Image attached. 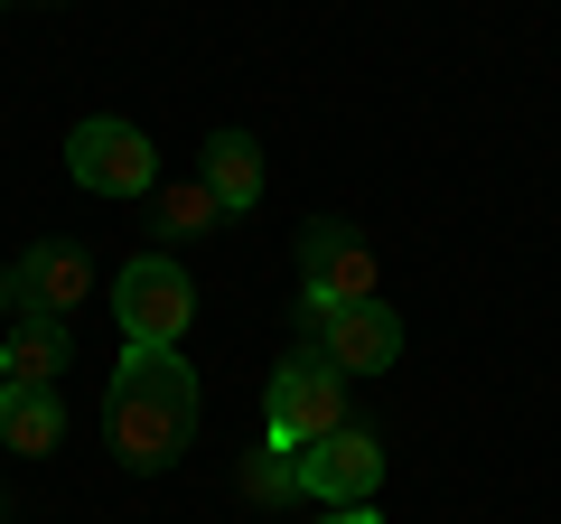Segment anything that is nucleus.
Here are the masks:
<instances>
[{
  "label": "nucleus",
  "instance_id": "1",
  "mask_svg": "<svg viewBox=\"0 0 561 524\" xmlns=\"http://www.w3.org/2000/svg\"><path fill=\"white\" fill-rule=\"evenodd\" d=\"M197 412H206V384L179 346H122L113 394H103V431H113V459L131 478L179 468L187 441H197Z\"/></svg>",
  "mask_w": 561,
  "mask_h": 524
},
{
  "label": "nucleus",
  "instance_id": "2",
  "mask_svg": "<svg viewBox=\"0 0 561 524\" xmlns=\"http://www.w3.org/2000/svg\"><path fill=\"white\" fill-rule=\"evenodd\" d=\"M262 431L290 441V449L346 431V375L319 356V346H290V356L272 365V384H262Z\"/></svg>",
  "mask_w": 561,
  "mask_h": 524
},
{
  "label": "nucleus",
  "instance_id": "3",
  "mask_svg": "<svg viewBox=\"0 0 561 524\" xmlns=\"http://www.w3.org/2000/svg\"><path fill=\"white\" fill-rule=\"evenodd\" d=\"M113 319L122 346H179L197 328V282L179 272V253H131L113 272Z\"/></svg>",
  "mask_w": 561,
  "mask_h": 524
},
{
  "label": "nucleus",
  "instance_id": "4",
  "mask_svg": "<svg viewBox=\"0 0 561 524\" xmlns=\"http://www.w3.org/2000/svg\"><path fill=\"white\" fill-rule=\"evenodd\" d=\"M66 179L84 187V197H150L160 187V150H150V132L140 122H122V113H94V122H76L66 132Z\"/></svg>",
  "mask_w": 561,
  "mask_h": 524
},
{
  "label": "nucleus",
  "instance_id": "5",
  "mask_svg": "<svg viewBox=\"0 0 561 524\" xmlns=\"http://www.w3.org/2000/svg\"><path fill=\"white\" fill-rule=\"evenodd\" d=\"M346 300H375V253L356 243V225L319 216L300 235V328H319L328 309H346Z\"/></svg>",
  "mask_w": 561,
  "mask_h": 524
},
{
  "label": "nucleus",
  "instance_id": "6",
  "mask_svg": "<svg viewBox=\"0 0 561 524\" xmlns=\"http://www.w3.org/2000/svg\"><path fill=\"white\" fill-rule=\"evenodd\" d=\"M94 300V253L84 243H28L20 262H10V309L20 319H76V309Z\"/></svg>",
  "mask_w": 561,
  "mask_h": 524
},
{
  "label": "nucleus",
  "instance_id": "7",
  "mask_svg": "<svg viewBox=\"0 0 561 524\" xmlns=\"http://www.w3.org/2000/svg\"><path fill=\"white\" fill-rule=\"evenodd\" d=\"M375 487H383V441L365 422H346V431H328V441L300 449V497H319V505H375Z\"/></svg>",
  "mask_w": 561,
  "mask_h": 524
},
{
  "label": "nucleus",
  "instance_id": "8",
  "mask_svg": "<svg viewBox=\"0 0 561 524\" xmlns=\"http://www.w3.org/2000/svg\"><path fill=\"white\" fill-rule=\"evenodd\" d=\"M300 346H319L337 375H383V365L402 356V319L383 300H346V309H328L319 328H300Z\"/></svg>",
  "mask_w": 561,
  "mask_h": 524
},
{
  "label": "nucleus",
  "instance_id": "9",
  "mask_svg": "<svg viewBox=\"0 0 561 524\" xmlns=\"http://www.w3.org/2000/svg\"><path fill=\"white\" fill-rule=\"evenodd\" d=\"M66 356H76L66 319H20L10 338H0V375H10V394H57Z\"/></svg>",
  "mask_w": 561,
  "mask_h": 524
},
{
  "label": "nucleus",
  "instance_id": "10",
  "mask_svg": "<svg viewBox=\"0 0 561 524\" xmlns=\"http://www.w3.org/2000/svg\"><path fill=\"white\" fill-rule=\"evenodd\" d=\"M197 179L216 187V206H225V216L262 206V141H253V132H206V160H197Z\"/></svg>",
  "mask_w": 561,
  "mask_h": 524
},
{
  "label": "nucleus",
  "instance_id": "11",
  "mask_svg": "<svg viewBox=\"0 0 561 524\" xmlns=\"http://www.w3.org/2000/svg\"><path fill=\"white\" fill-rule=\"evenodd\" d=\"M140 206H150V235H160V243H197V235H216V225H225V206H216V187H206V179H160Z\"/></svg>",
  "mask_w": 561,
  "mask_h": 524
},
{
  "label": "nucleus",
  "instance_id": "12",
  "mask_svg": "<svg viewBox=\"0 0 561 524\" xmlns=\"http://www.w3.org/2000/svg\"><path fill=\"white\" fill-rule=\"evenodd\" d=\"M57 441H66V394H10V403H0V449L47 459Z\"/></svg>",
  "mask_w": 561,
  "mask_h": 524
},
{
  "label": "nucleus",
  "instance_id": "13",
  "mask_svg": "<svg viewBox=\"0 0 561 524\" xmlns=\"http://www.w3.org/2000/svg\"><path fill=\"white\" fill-rule=\"evenodd\" d=\"M234 487H243V497H253V505H280V497H300V449H290V441H272V431H262V449H243Z\"/></svg>",
  "mask_w": 561,
  "mask_h": 524
},
{
  "label": "nucleus",
  "instance_id": "14",
  "mask_svg": "<svg viewBox=\"0 0 561 524\" xmlns=\"http://www.w3.org/2000/svg\"><path fill=\"white\" fill-rule=\"evenodd\" d=\"M328 524H383L375 505H328Z\"/></svg>",
  "mask_w": 561,
  "mask_h": 524
},
{
  "label": "nucleus",
  "instance_id": "15",
  "mask_svg": "<svg viewBox=\"0 0 561 524\" xmlns=\"http://www.w3.org/2000/svg\"><path fill=\"white\" fill-rule=\"evenodd\" d=\"M0 309H10V272H0Z\"/></svg>",
  "mask_w": 561,
  "mask_h": 524
},
{
  "label": "nucleus",
  "instance_id": "16",
  "mask_svg": "<svg viewBox=\"0 0 561 524\" xmlns=\"http://www.w3.org/2000/svg\"><path fill=\"white\" fill-rule=\"evenodd\" d=\"M0 403H10V375H0Z\"/></svg>",
  "mask_w": 561,
  "mask_h": 524
},
{
  "label": "nucleus",
  "instance_id": "17",
  "mask_svg": "<svg viewBox=\"0 0 561 524\" xmlns=\"http://www.w3.org/2000/svg\"><path fill=\"white\" fill-rule=\"evenodd\" d=\"M0 10H10V0H0Z\"/></svg>",
  "mask_w": 561,
  "mask_h": 524
},
{
  "label": "nucleus",
  "instance_id": "18",
  "mask_svg": "<svg viewBox=\"0 0 561 524\" xmlns=\"http://www.w3.org/2000/svg\"><path fill=\"white\" fill-rule=\"evenodd\" d=\"M38 10H47V0H38Z\"/></svg>",
  "mask_w": 561,
  "mask_h": 524
}]
</instances>
